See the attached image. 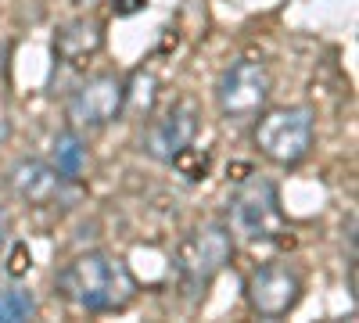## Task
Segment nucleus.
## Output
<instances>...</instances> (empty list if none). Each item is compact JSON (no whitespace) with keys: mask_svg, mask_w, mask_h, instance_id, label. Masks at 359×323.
I'll return each mask as SVG.
<instances>
[{"mask_svg":"<svg viewBox=\"0 0 359 323\" xmlns=\"http://www.w3.org/2000/svg\"><path fill=\"white\" fill-rule=\"evenodd\" d=\"M230 259H233L230 226L208 223V226L194 230L176 252V270H180V280H184V291H191V298H201L208 284L226 270Z\"/></svg>","mask_w":359,"mask_h":323,"instance_id":"f03ea898","label":"nucleus"},{"mask_svg":"<svg viewBox=\"0 0 359 323\" xmlns=\"http://www.w3.org/2000/svg\"><path fill=\"white\" fill-rule=\"evenodd\" d=\"M36 316V295L25 287H4L0 291V323H22Z\"/></svg>","mask_w":359,"mask_h":323,"instance_id":"f8f14e48","label":"nucleus"},{"mask_svg":"<svg viewBox=\"0 0 359 323\" xmlns=\"http://www.w3.org/2000/svg\"><path fill=\"white\" fill-rule=\"evenodd\" d=\"M86 162H90V151H86V140L76 133V130H62L54 140H50V165L57 169L65 184H76L79 176L86 172Z\"/></svg>","mask_w":359,"mask_h":323,"instance_id":"9b49d317","label":"nucleus"},{"mask_svg":"<svg viewBox=\"0 0 359 323\" xmlns=\"http://www.w3.org/2000/svg\"><path fill=\"white\" fill-rule=\"evenodd\" d=\"M111 4H115V11H118V15H133V11H140V8H144V0H111Z\"/></svg>","mask_w":359,"mask_h":323,"instance_id":"4468645a","label":"nucleus"},{"mask_svg":"<svg viewBox=\"0 0 359 323\" xmlns=\"http://www.w3.org/2000/svg\"><path fill=\"white\" fill-rule=\"evenodd\" d=\"M313 130H316V119H313L309 108H273V111L259 115V123L252 130V140L262 151V158L291 169L309 155Z\"/></svg>","mask_w":359,"mask_h":323,"instance_id":"7ed1b4c3","label":"nucleus"},{"mask_svg":"<svg viewBox=\"0 0 359 323\" xmlns=\"http://www.w3.org/2000/svg\"><path fill=\"white\" fill-rule=\"evenodd\" d=\"M302 298V277L287 262H269L248 277V302L262 319L287 316Z\"/></svg>","mask_w":359,"mask_h":323,"instance_id":"0eeeda50","label":"nucleus"},{"mask_svg":"<svg viewBox=\"0 0 359 323\" xmlns=\"http://www.w3.org/2000/svg\"><path fill=\"white\" fill-rule=\"evenodd\" d=\"M123 111H126V79H118L111 72L79 83L72 90V97H69V104H65L69 123L72 126H86V130L108 126Z\"/></svg>","mask_w":359,"mask_h":323,"instance_id":"423d86ee","label":"nucleus"},{"mask_svg":"<svg viewBox=\"0 0 359 323\" xmlns=\"http://www.w3.org/2000/svg\"><path fill=\"white\" fill-rule=\"evenodd\" d=\"M8 187L18 201L25 205H50L57 201V194H62L65 180L57 176V169L43 158H18L11 169H8Z\"/></svg>","mask_w":359,"mask_h":323,"instance_id":"1a4fd4ad","label":"nucleus"},{"mask_svg":"<svg viewBox=\"0 0 359 323\" xmlns=\"http://www.w3.org/2000/svg\"><path fill=\"white\" fill-rule=\"evenodd\" d=\"M79 4H111V0H79Z\"/></svg>","mask_w":359,"mask_h":323,"instance_id":"f3484780","label":"nucleus"},{"mask_svg":"<svg viewBox=\"0 0 359 323\" xmlns=\"http://www.w3.org/2000/svg\"><path fill=\"white\" fill-rule=\"evenodd\" d=\"M269 101V69L259 57H241L233 62L216 86V104L226 123H248Z\"/></svg>","mask_w":359,"mask_h":323,"instance_id":"39448f33","label":"nucleus"},{"mask_svg":"<svg viewBox=\"0 0 359 323\" xmlns=\"http://www.w3.org/2000/svg\"><path fill=\"white\" fill-rule=\"evenodd\" d=\"M8 238V212H4V205H0V245H4Z\"/></svg>","mask_w":359,"mask_h":323,"instance_id":"dca6fc26","label":"nucleus"},{"mask_svg":"<svg viewBox=\"0 0 359 323\" xmlns=\"http://www.w3.org/2000/svg\"><path fill=\"white\" fill-rule=\"evenodd\" d=\"M194 137H198V108L191 101H180L147 126L144 151L155 162H172L176 155H184L191 148Z\"/></svg>","mask_w":359,"mask_h":323,"instance_id":"6e6552de","label":"nucleus"},{"mask_svg":"<svg viewBox=\"0 0 359 323\" xmlns=\"http://www.w3.org/2000/svg\"><path fill=\"white\" fill-rule=\"evenodd\" d=\"M8 57H11V43H0V79H4V69H8Z\"/></svg>","mask_w":359,"mask_h":323,"instance_id":"2eb2a0df","label":"nucleus"},{"mask_svg":"<svg viewBox=\"0 0 359 323\" xmlns=\"http://www.w3.org/2000/svg\"><path fill=\"white\" fill-rule=\"evenodd\" d=\"M57 291L83 312H123L137 298V277L126 259L108 252H90L72 259L57 273Z\"/></svg>","mask_w":359,"mask_h":323,"instance_id":"f257e3e1","label":"nucleus"},{"mask_svg":"<svg viewBox=\"0 0 359 323\" xmlns=\"http://www.w3.org/2000/svg\"><path fill=\"white\" fill-rule=\"evenodd\" d=\"M230 219H233V233H241V238H248L255 245L259 241H277L287 230V219H284V209H280V194L269 180H262V176L248 180L233 194Z\"/></svg>","mask_w":359,"mask_h":323,"instance_id":"20e7f679","label":"nucleus"},{"mask_svg":"<svg viewBox=\"0 0 359 323\" xmlns=\"http://www.w3.org/2000/svg\"><path fill=\"white\" fill-rule=\"evenodd\" d=\"M29 266H33L29 248H25V245H15V248H11V259H8V273H11V277H22V273H29Z\"/></svg>","mask_w":359,"mask_h":323,"instance_id":"ddd939ff","label":"nucleus"},{"mask_svg":"<svg viewBox=\"0 0 359 323\" xmlns=\"http://www.w3.org/2000/svg\"><path fill=\"white\" fill-rule=\"evenodd\" d=\"M104 47V25L97 18H72L54 33V57L65 65H86Z\"/></svg>","mask_w":359,"mask_h":323,"instance_id":"9d476101","label":"nucleus"}]
</instances>
